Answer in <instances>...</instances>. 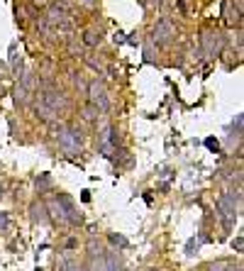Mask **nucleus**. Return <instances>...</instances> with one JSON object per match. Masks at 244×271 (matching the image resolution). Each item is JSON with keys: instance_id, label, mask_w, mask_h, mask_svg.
<instances>
[{"instance_id": "2", "label": "nucleus", "mask_w": 244, "mask_h": 271, "mask_svg": "<svg viewBox=\"0 0 244 271\" xmlns=\"http://www.w3.org/2000/svg\"><path fill=\"white\" fill-rule=\"evenodd\" d=\"M91 98H93V103H98L103 110L108 108V95H105V88H103L100 83H93V86H91Z\"/></svg>"}, {"instance_id": "1", "label": "nucleus", "mask_w": 244, "mask_h": 271, "mask_svg": "<svg viewBox=\"0 0 244 271\" xmlns=\"http://www.w3.org/2000/svg\"><path fill=\"white\" fill-rule=\"evenodd\" d=\"M59 144L64 147L66 151H78L81 149V137H78V132L76 130H64L61 135H59Z\"/></svg>"}]
</instances>
